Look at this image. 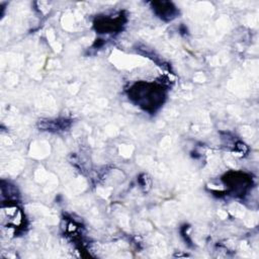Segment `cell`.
I'll return each mask as SVG.
<instances>
[{
  "label": "cell",
  "mask_w": 259,
  "mask_h": 259,
  "mask_svg": "<svg viewBox=\"0 0 259 259\" xmlns=\"http://www.w3.org/2000/svg\"><path fill=\"white\" fill-rule=\"evenodd\" d=\"M130 97L145 109H155L163 102V90L155 84L139 83L132 87Z\"/></svg>",
  "instance_id": "1"
},
{
  "label": "cell",
  "mask_w": 259,
  "mask_h": 259,
  "mask_svg": "<svg viewBox=\"0 0 259 259\" xmlns=\"http://www.w3.org/2000/svg\"><path fill=\"white\" fill-rule=\"evenodd\" d=\"M154 10L163 19H172L175 17L176 9L169 2H154Z\"/></svg>",
  "instance_id": "2"
}]
</instances>
